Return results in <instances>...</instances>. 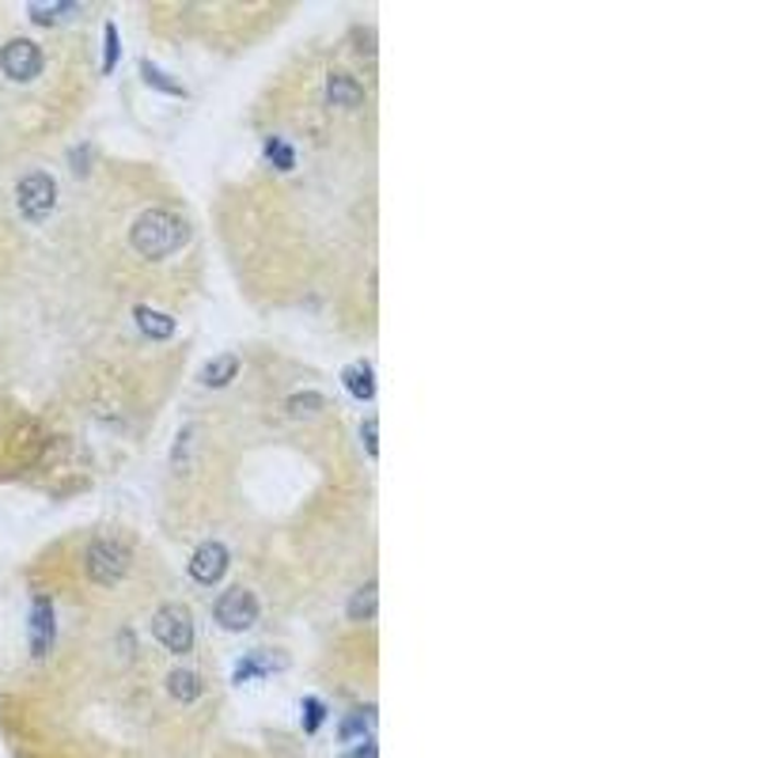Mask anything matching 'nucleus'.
<instances>
[{
    "mask_svg": "<svg viewBox=\"0 0 758 758\" xmlns=\"http://www.w3.org/2000/svg\"><path fill=\"white\" fill-rule=\"evenodd\" d=\"M365 724H368V713H353V716H345V729H342V739H350V736H365Z\"/></svg>",
    "mask_w": 758,
    "mask_h": 758,
    "instance_id": "obj_21",
    "label": "nucleus"
},
{
    "mask_svg": "<svg viewBox=\"0 0 758 758\" xmlns=\"http://www.w3.org/2000/svg\"><path fill=\"white\" fill-rule=\"evenodd\" d=\"M141 72H144V80H149L152 87H159V92L187 95V92H182V84H179V80H171V76H167V72H159V69H156V64H152V61H141Z\"/></svg>",
    "mask_w": 758,
    "mask_h": 758,
    "instance_id": "obj_15",
    "label": "nucleus"
},
{
    "mask_svg": "<svg viewBox=\"0 0 758 758\" xmlns=\"http://www.w3.org/2000/svg\"><path fill=\"white\" fill-rule=\"evenodd\" d=\"M322 394L319 391H300V394H293V399H288V414H319L322 410Z\"/></svg>",
    "mask_w": 758,
    "mask_h": 758,
    "instance_id": "obj_17",
    "label": "nucleus"
},
{
    "mask_svg": "<svg viewBox=\"0 0 758 758\" xmlns=\"http://www.w3.org/2000/svg\"><path fill=\"white\" fill-rule=\"evenodd\" d=\"M167 695L175 701H182V706H193V701L205 695V683H201V675L193 672V667H175V672L167 675Z\"/></svg>",
    "mask_w": 758,
    "mask_h": 758,
    "instance_id": "obj_9",
    "label": "nucleus"
},
{
    "mask_svg": "<svg viewBox=\"0 0 758 758\" xmlns=\"http://www.w3.org/2000/svg\"><path fill=\"white\" fill-rule=\"evenodd\" d=\"M152 637L167 652H190L193 649V618L182 603H164L152 618Z\"/></svg>",
    "mask_w": 758,
    "mask_h": 758,
    "instance_id": "obj_4",
    "label": "nucleus"
},
{
    "mask_svg": "<svg viewBox=\"0 0 758 758\" xmlns=\"http://www.w3.org/2000/svg\"><path fill=\"white\" fill-rule=\"evenodd\" d=\"M50 641H54V611L46 600H38L35 611H31V652L43 656L50 649Z\"/></svg>",
    "mask_w": 758,
    "mask_h": 758,
    "instance_id": "obj_10",
    "label": "nucleus"
},
{
    "mask_svg": "<svg viewBox=\"0 0 758 758\" xmlns=\"http://www.w3.org/2000/svg\"><path fill=\"white\" fill-rule=\"evenodd\" d=\"M84 572L87 580H95V584L110 588L118 584V580L129 572V546L122 543V538H92V546H87L84 554Z\"/></svg>",
    "mask_w": 758,
    "mask_h": 758,
    "instance_id": "obj_2",
    "label": "nucleus"
},
{
    "mask_svg": "<svg viewBox=\"0 0 758 758\" xmlns=\"http://www.w3.org/2000/svg\"><path fill=\"white\" fill-rule=\"evenodd\" d=\"M376 595H379V588H376V580H368V584H360L357 592L350 595V618H357V623H365V618H372L376 615Z\"/></svg>",
    "mask_w": 758,
    "mask_h": 758,
    "instance_id": "obj_13",
    "label": "nucleus"
},
{
    "mask_svg": "<svg viewBox=\"0 0 758 758\" xmlns=\"http://www.w3.org/2000/svg\"><path fill=\"white\" fill-rule=\"evenodd\" d=\"M236 376H239V357H236V353H216V357L201 368V383L213 387V391H216V387H228Z\"/></svg>",
    "mask_w": 758,
    "mask_h": 758,
    "instance_id": "obj_12",
    "label": "nucleus"
},
{
    "mask_svg": "<svg viewBox=\"0 0 758 758\" xmlns=\"http://www.w3.org/2000/svg\"><path fill=\"white\" fill-rule=\"evenodd\" d=\"M322 716H327V709H322L316 698H308V701H304V729H308V732H316L319 724H322Z\"/></svg>",
    "mask_w": 758,
    "mask_h": 758,
    "instance_id": "obj_20",
    "label": "nucleus"
},
{
    "mask_svg": "<svg viewBox=\"0 0 758 758\" xmlns=\"http://www.w3.org/2000/svg\"><path fill=\"white\" fill-rule=\"evenodd\" d=\"M345 758H379V751H376V744H360L357 751H350Z\"/></svg>",
    "mask_w": 758,
    "mask_h": 758,
    "instance_id": "obj_23",
    "label": "nucleus"
},
{
    "mask_svg": "<svg viewBox=\"0 0 758 758\" xmlns=\"http://www.w3.org/2000/svg\"><path fill=\"white\" fill-rule=\"evenodd\" d=\"M365 448H368V455H379V448H376V422H365Z\"/></svg>",
    "mask_w": 758,
    "mask_h": 758,
    "instance_id": "obj_22",
    "label": "nucleus"
},
{
    "mask_svg": "<svg viewBox=\"0 0 758 758\" xmlns=\"http://www.w3.org/2000/svg\"><path fill=\"white\" fill-rule=\"evenodd\" d=\"M133 319H137V327H141V334L152 337V342H164V337L175 334V319L164 316V311L144 308V304H137L133 308Z\"/></svg>",
    "mask_w": 758,
    "mask_h": 758,
    "instance_id": "obj_11",
    "label": "nucleus"
},
{
    "mask_svg": "<svg viewBox=\"0 0 758 758\" xmlns=\"http://www.w3.org/2000/svg\"><path fill=\"white\" fill-rule=\"evenodd\" d=\"M72 12H76V8H72V4H58V8H31V20H35V23H54V20H61V15H72Z\"/></svg>",
    "mask_w": 758,
    "mask_h": 758,
    "instance_id": "obj_19",
    "label": "nucleus"
},
{
    "mask_svg": "<svg viewBox=\"0 0 758 758\" xmlns=\"http://www.w3.org/2000/svg\"><path fill=\"white\" fill-rule=\"evenodd\" d=\"M258 623V600L247 588H228L216 600V626L228 633H244Z\"/></svg>",
    "mask_w": 758,
    "mask_h": 758,
    "instance_id": "obj_6",
    "label": "nucleus"
},
{
    "mask_svg": "<svg viewBox=\"0 0 758 758\" xmlns=\"http://www.w3.org/2000/svg\"><path fill=\"white\" fill-rule=\"evenodd\" d=\"M327 99L342 110H357L360 103H365V87H360V80L353 76V72L334 69L327 76Z\"/></svg>",
    "mask_w": 758,
    "mask_h": 758,
    "instance_id": "obj_8",
    "label": "nucleus"
},
{
    "mask_svg": "<svg viewBox=\"0 0 758 758\" xmlns=\"http://www.w3.org/2000/svg\"><path fill=\"white\" fill-rule=\"evenodd\" d=\"M54 205H58V179L50 171H27L15 182V209L27 221H46Z\"/></svg>",
    "mask_w": 758,
    "mask_h": 758,
    "instance_id": "obj_3",
    "label": "nucleus"
},
{
    "mask_svg": "<svg viewBox=\"0 0 758 758\" xmlns=\"http://www.w3.org/2000/svg\"><path fill=\"white\" fill-rule=\"evenodd\" d=\"M345 387H350L353 394H357V399H372V365H365V360H360V365H353V368H345Z\"/></svg>",
    "mask_w": 758,
    "mask_h": 758,
    "instance_id": "obj_14",
    "label": "nucleus"
},
{
    "mask_svg": "<svg viewBox=\"0 0 758 758\" xmlns=\"http://www.w3.org/2000/svg\"><path fill=\"white\" fill-rule=\"evenodd\" d=\"M224 572H228V546L216 543V538L201 543L198 550L190 554V577L198 580V584H216Z\"/></svg>",
    "mask_w": 758,
    "mask_h": 758,
    "instance_id": "obj_7",
    "label": "nucleus"
},
{
    "mask_svg": "<svg viewBox=\"0 0 758 758\" xmlns=\"http://www.w3.org/2000/svg\"><path fill=\"white\" fill-rule=\"evenodd\" d=\"M265 156H270V164L277 167V171H288V167L296 164L293 149H288V144L281 141V137H270V141H265Z\"/></svg>",
    "mask_w": 758,
    "mask_h": 758,
    "instance_id": "obj_16",
    "label": "nucleus"
},
{
    "mask_svg": "<svg viewBox=\"0 0 758 758\" xmlns=\"http://www.w3.org/2000/svg\"><path fill=\"white\" fill-rule=\"evenodd\" d=\"M43 64H46L43 46L31 43V38H8V43L0 46V69H4V76L15 80V84L35 80L38 72H43Z\"/></svg>",
    "mask_w": 758,
    "mask_h": 758,
    "instance_id": "obj_5",
    "label": "nucleus"
},
{
    "mask_svg": "<svg viewBox=\"0 0 758 758\" xmlns=\"http://www.w3.org/2000/svg\"><path fill=\"white\" fill-rule=\"evenodd\" d=\"M118 54H122V43H118V27H115V23H107V35H103V69L115 72Z\"/></svg>",
    "mask_w": 758,
    "mask_h": 758,
    "instance_id": "obj_18",
    "label": "nucleus"
},
{
    "mask_svg": "<svg viewBox=\"0 0 758 758\" xmlns=\"http://www.w3.org/2000/svg\"><path fill=\"white\" fill-rule=\"evenodd\" d=\"M187 239H190L187 221L179 213H171V209H144L133 221V228H129L133 251L149 258V262H164V258L179 254L187 247Z\"/></svg>",
    "mask_w": 758,
    "mask_h": 758,
    "instance_id": "obj_1",
    "label": "nucleus"
}]
</instances>
